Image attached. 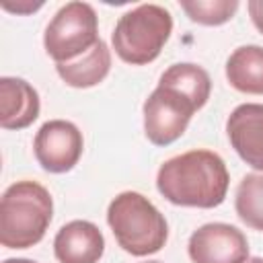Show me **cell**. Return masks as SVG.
<instances>
[{
  "label": "cell",
  "mask_w": 263,
  "mask_h": 263,
  "mask_svg": "<svg viewBox=\"0 0 263 263\" xmlns=\"http://www.w3.org/2000/svg\"><path fill=\"white\" fill-rule=\"evenodd\" d=\"M84 140L82 132L66 119L45 121L33 140V152L37 162L47 173H68L72 171L82 156Z\"/></svg>",
  "instance_id": "obj_7"
},
{
  "label": "cell",
  "mask_w": 263,
  "mask_h": 263,
  "mask_svg": "<svg viewBox=\"0 0 263 263\" xmlns=\"http://www.w3.org/2000/svg\"><path fill=\"white\" fill-rule=\"evenodd\" d=\"M212 92L210 74L191 62L173 64L160 74L158 86L144 101V134L154 146L177 142L195 111H199Z\"/></svg>",
  "instance_id": "obj_1"
},
{
  "label": "cell",
  "mask_w": 263,
  "mask_h": 263,
  "mask_svg": "<svg viewBox=\"0 0 263 263\" xmlns=\"http://www.w3.org/2000/svg\"><path fill=\"white\" fill-rule=\"evenodd\" d=\"M173 33V16L160 4H140L123 12L113 29L115 53L132 66L154 62Z\"/></svg>",
  "instance_id": "obj_5"
},
{
  "label": "cell",
  "mask_w": 263,
  "mask_h": 263,
  "mask_svg": "<svg viewBox=\"0 0 263 263\" xmlns=\"http://www.w3.org/2000/svg\"><path fill=\"white\" fill-rule=\"evenodd\" d=\"M226 134L234 152L255 171H263V105L242 103L232 109Z\"/></svg>",
  "instance_id": "obj_9"
},
{
  "label": "cell",
  "mask_w": 263,
  "mask_h": 263,
  "mask_svg": "<svg viewBox=\"0 0 263 263\" xmlns=\"http://www.w3.org/2000/svg\"><path fill=\"white\" fill-rule=\"evenodd\" d=\"M53 216L51 193L37 181H16L0 199V242L6 249H29L49 228Z\"/></svg>",
  "instance_id": "obj_3"
},
{
  "label": "cell",
  "mask_w": 263,
  "mask_h": 263,
  "mask_svg": "<svg viewBox=\"0 0 263 263\" xmlns=\"http://www.w3.org/2000/svg\"><path fill=\"white\" fill-rule=\"evenodd\" d=\"M105 253V238L97 224L72 220L53 238V255L60 263H99Z\"/></svg>",
  "instance_id": "obj_10"
},
{
  "label": "cell",
  "mask_w": 263,
  "mask_h": 263,
  "mask_svg": "<svg viewBox=\"0 0 263 263\" xmlns=\"http://www.w3.org/2000/svg\"><path fill=\"white\" fill-rule=\"evenodd\" d=\"M4 263H37V261H33V259H6Z\"/></svg>",
  "instance_id": "obj_17"
},
{
  "label": "cell",
  "mask_w": 263,
  "mask_h": 263,
  "mask_svg": "<svg viewBox=\"0 0 263 263\" xmlns=\"http://www.w3.org/2000/svg\"><path fill=\"white\" fill-rule=\"evenodd\" d=\"M247 8H249V14H251L253 25L263 33V0H251L247 4Z\"/></svg>",
  "instance_id": "obj_16"
},
{
  "label": "cell",
  "mask_w": 263,
  "mask_h": 263,
  "mask_svg": "<svg viewBox=\"0 0 263 263\" xmlns=\"http://www.w3.org/2000/svg\"><path fill=\"white\" fill-rule=\"evenodd\" d=\"M230 175L220 154L195 148L164 160L156 173L158 193L183 208H218L228 193Z\"/></svg>",
  "instance_id": "obj_2"
},
{
  "label": "cell",
  "mask_w": 263,
  "mask_h": 263,
  "mask_svg": "<svg viewBox=\"0 0 263 263\" xmlns=\"http://www.w3.org/2000/svg\"><path fill=\"white\" fill-rule=\"evenodd\" d=\"M107 224L117 245L134 257L158 253L168 238L164 216L138 191H123L111 199L107 208Z\"/></svg>",
  "instance_id": "obj_4"
},
{
  "label": "cell",
  "mask_w": 263,
  "mask_h": 263,
  "mask_svg": "<svg viewBox=\"0 0 263 263\" xmlns=\"http://www.w3.org/2000/svg\"><path fill=\"white\" fill-rule=\"evenodd\" d=\"M187 253L193 263H245L249 259V240L232 224L210 222L193 230Z\"/></svg>",
  "instance_id": "obj_8"
},
{
  "label": "cell",
  "mask_w": 263,
  "mask_h": 263,
  "mask_svg": "<svg viewBox=\"0 0 263 263\" xmlns=\"http://www.w3.org/2000/svg\"><path fill=\"white\" fill-rule=\"evenodd\" d=\"M99 37V18L88 2L64 4L47 23L43 33V47L55 64H68L88 53Z\"/></svg>",
  "instance_id": "obj_6"
},
{
  "label": "cell",
  "mask_w": 263,
  "mask_h": 263,
  "mask_svg": "<svg viewBox=\"0 0 263 263\" xmlns=\"http://www.w3.org/2000/svg\"><path fill=\"white\" fill-rule=\"evenodd\" d=\"M109 70H111V51L103 39L82 58L68 64H55L58 76L72 88H90L103 82Z\"/></svg>",
  "instance_id": "obj_12"
},
{
  "label": "cell",
  "mask_w": 263,
  "mask_h": 263,
  "mask_svg": "<svg viewBox=\"0 0 263 263\" xmlns=\"http://www.w3.org/2000/svg\"><path fill=\"white\" fill-rule=\"evenodd\" d=\"M226 78L245 95H263V47L240 45L226 60Z\"/></svg>",
  "instance_id": "obj_13"
},
{
  "label": "cell",
  "mask_w": 263,
  "mask_h": 263,
  "mask_svg": "<svg viewBox=\"0 0 263 263\" xmlns=\"http://www.w3.org/2000/svg\"><path fill=\"white\" fill-rule=\"evenodd\" d=\"M234 210L249 228L263 232V173H249L240 179Z\"/></svg>",
  "instance_id": "obj_14"
},
{
  "label": "cell",
  "mask_w": 263,
  "mask_h": 263,
  "mask_svg": "<svg viewBox=\"0 0 263 263\" xmlns=\"http://www.w3.org/2000/svg\"><path fill=\"white\" fill-rule=\"evenodd\" d=\"M181 8L185 14L199 25L218 27L228 23L238 10L236 0H181Z\"/></svg>",
  "instance_id": "obj_15"
},
{
  "label": "cell",
  "mask_w": 263,
  "mask_h": 263,
  "mask_svg": "<svg viewBox=\"0 0 263 263\" xmlns=\"http://www.w3.org/2000/svg\"><path fill=\"white\" fill-rule=\"evenodd\" d=\"M39 95L16 76L0 78V125L4 129H25L39 117Z\"/></svg>",
  "instance_id": "obj_11"
},
{
  "label": "cell",
  "mask_w": 263,
  "mask_h": 263,
  "mask_svg": "<svg viewBox=\"0 0 263 263\" xmlns=\"http://www.w3.org/2000/svg\"><path fill=\"white\" fill-rule=\"evenodd\" d=\"M245 263H263V259L261 257H249Z\"/></svg>",
  "instance_id": "obj_18"
},
{
  "label": "cell",
  "mask_w": 263,
  "mask_h": 263,
  "mask_svg": "<svg viewBox=\"0 0 263 263\" xmlns=\"http://www.w3.org/2000/svg\"><path fill=\"white\" fill-rule=\"evenodd\" d=\"M144 263H162V261H144Z\"/></svg>",
  "instance_id": "obj_19"
}]
</instances>
